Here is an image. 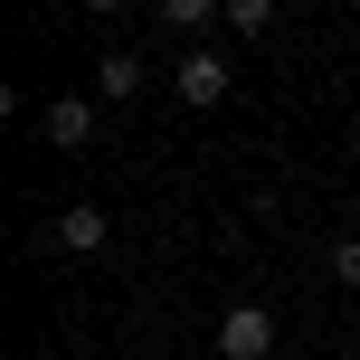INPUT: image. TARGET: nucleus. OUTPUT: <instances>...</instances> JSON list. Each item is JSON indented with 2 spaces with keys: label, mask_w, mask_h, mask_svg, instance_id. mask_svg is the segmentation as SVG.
<instances>
[{
  "label": "nucleus",
  "mask_w": 360,
  "mask_h": 360,
  "mask_svg": "<svg viewBox=\"0 0 360 360\" xmlns=\"http://www.w3.org/2000/svg\"><path fill=\"white\" fill-rule=\"evenodd\" d=\"M218 19H228V29H247V38H256V29H266V19H275V0H228V10H218Z\"/></svg>",
  "instance_id": "0eeeda50"
},
{
  "label": "nucleus",
  "mask_w": 360,
  "mask_h": 360,
  "mask_svg": "<svg viewBox=\"0 0 360 360\" xmlns=\"http://www.w3.org/2000/svg\"><path fill=\"white\" fill-rule=\"evenodd\" d=\"M86 10H105V19H114V10H124V0H86Z\"/></svg>",
  "instance_id": "1a4fd4ad"
},
{
  "label": "nucleus",
  "mask_w": 360,
  "mask_h": 360,
  "mask_svg": "<svg viewBox=\"0 0 360 360\" xmlns=\"http://www.w3.org/2000/svg\"><path fill=\"white\" fill-rule=\"evenodd\" d=\"M332 275H342V285H360V237H342V247H332Z\"/></svg>",
  "instance_id": "6e6552de"
},
{
  "label": "nucleus",
  "mask_w": 360,
  "mask_h": 360,
  "mask_svg": "<svg viewBox=\"0 0 360 360\" xmlns=\"http://www.w3.org/2000/svg\"><path fill=\"white\" fill-rule=\"evenodd\" d=\"M218 10H228V0H162V19H171V29H209Z\"/></svg>",
  "instance_id": "423d86ee"
},
{
  "label": "nucleus",
  "mask_w": 360,
  "mask_h": 360,
  "mask_svg": "<svg viewBox=\"0 0 360 360\" xmlns=\"http://www.w3.org/2000/svg\"><path fill=\"white\" fill-rule=\"evenodd\" d=\"M105 237H114V218L95 209V199H76V209H57V218H48V247H57V256H95Z\"/></svg>",
  "instance_id": "7ed1b4c3"
},
{
  "label": "nucleus",
  "mask_w": 360,
  "mask_h": 360,
  "mask_svg": "<svg viewBox=\"0 0 360 360\" xmlns=\"http://www.w3.org/2000/svg\"><path fill=\"white\" fill-rule=\"evenodd\" d=\"M95 95H105V105H133V95H143V57H133V48L95 57Z\"/></svg>",
  "instance_id": "39448f33"
},
{
  "label": "nucleus",
  "mask_w": 360,
  "mask_h": 360,
  "mask_svg": "<svg viewBox=\"0 0 360 360\" xmlns=\"http://www.w3.org/2000/svg\"><path fill=\"white\" fill-rule=\"evenodd\" d=\"M275 342H285V323H275L266 304H237L228 323H218V360H275Z\"/></svg>",
  "instance_id": "f257e3e1"
},
{
  "label": "nucleus",
  "mask_w": 360,
  "mask_h": 360,
  "mask_svg": "<svg viewBox=\"0 0 360 360\" xmlns=\"http://www.w3.org/2000/svg\"><path fill=\"white\" fill-rule=\"evenodd\" d=\"M171 86H180V105H228L237 67H228V57H209V48H190V57L171 67Z\"/></svg>",
  "instance_id": "f03ea898"
},
{
  "label": "nucleus",
  "mask_w": 360,
  "mask_h": 360,
  "mask_svg": "<svg viewBox=\"0 0 360 360\" xmlns=\"http://www.w3.org/2000/svg\"><path fill=\"white\" fill-rule=\"evenodd\" d=\"M38 133H48L57 152H76V143H95V105H86V95H48V114H38Z\"/></svg>",
  "instance_id": "20e7f679"
}]
</instances>
